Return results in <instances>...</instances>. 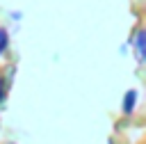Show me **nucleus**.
Instances as JSON below:
<instances>
[{"label": "nucleus", "mask_w": 146, "mask_h": 144, "mask_svg": "<svg viewBox=\"0 0 146 144\" xmlns=\"http://www.w3.org/2000/svg\"><path fill=\"white\" fill-rule=\"evenodd\" d=\"M132 43H135V57H137V62H144L146 59V30L144 27H139L135 32Z\"/></svg>", "instance_id": "obj_1"}, {"label": "nucleus", "mask_w": 146, "mask_h": 144, "mask_svg": "<svg viewBox=\"0 0 146 144\" xmlns=\"http://www.w3.org/2000/svg\"><path fill=\"white\" fill-rule=\"evenodd\" d=\"M137 101H139V91H137V89H128V91L123 94V103H121L123 114H132L135 107H137Z\"/></svg>", "instance_id": "obj_2"}, {"label": "nucleus", "mask_w": 146, "mask_h": 144, "mask_svg": "<svg viewBox=\"0 0 146 144\" xmlns=\"http://www.w3.org/2000/svg\"><path fill=\"white\" fill-rule=\"evenodd\" d=\"M7 48H9V32L5 27H0V55H5Z\"/></svg>", "instance_id": "obj_3"}, {"label": "nucleus", "mask_w": 146, "mask_h": 144, "mask_svg": "<svg viewBox=\"0 0 146 144\" xmlns=\"http://www.w3.org/2000/svg\"><path fill=\"white\" fill-rule=\"evenodd\" d=\"M7 85H9V80H7L5 75H0V103H2L5 96H7Z\"/></svg>", "instance_id": "obj_4"}, {"label": "nucleus", "mask_w": 146, "mask_h": 144, "mask_svg": "<svg viewBox=\"0 0 146 144\" xmlns=\"http://www.w3.org/2000/svg\"><path fill=\"white\" fill-rule=\"evenodd\" d=\"M9 16H11V21H21V18H23L21 11H9Z\"/></svg>", "instance_id": "obj_5"}]
</instances>
